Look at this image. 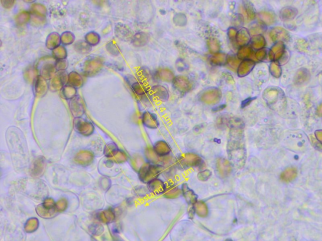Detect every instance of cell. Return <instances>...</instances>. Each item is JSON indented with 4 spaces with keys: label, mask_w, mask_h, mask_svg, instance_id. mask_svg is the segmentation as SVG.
Returning <instances> with one entry per match:
<instances>
[{
    "label": "cell",
    "mask_w": 322,
    "mask_h": 241,
    "mask_svg": "<svg viewBox=\"0 0 322 241\" xmlns=\"http://www.w3.org/2000/svg\"><path fill=\"white\" fill-rule=\"evenodd\" d=\"M103 68V59L100 57H89L84 62L83 72L86 77L95 76Z\"/></svg>",
    "instance_id": "obj_1"
},
{
    "label": "cell",
    "mask_w": 322,
    "mask_h": 241,
    "mask_svg": "<svg viewBox=\"0 0 322 241\" xmlns=\"http://www.w3.org/2000/svg\"><path fill=\"white\" fill-rule=\"evenodd\" d=\"M36 210L37 214L46 218L53 217L59 212L56 203L52 198H47L37 207Z\"/></svg>",
    "instance_id": "obj_2"
},
{
    "label": "cell",
    "mask_w": 322,
    "mask_h": 241,
    "mask_svg": "<svg viewBox=\"0 0 322 241\" xmlns=\"http://www.w3.org/2000/svg\"><path fill=\"white\" fill-rule=\"evenodd\" d=\"M69 75L66 71H58L50 80L49 89L52 92L61 91L68 83Z\"/></svg>",
    "instance_id": "obj_3"
},
{
    "label": "cell",
    "mask_w": 322,
    "mask_h": 241,
    "mask_svg": "<svg viewBox=\"0 0 322 241\" xmlns=\"http://www.w3.org/2000/svg\"><path fill=\"white\" fill-rule=\"evenodd\" d=\"M74 128L77 133L86 136L91 135L94 131L93 124L81 118L74 119Z\"/></svg>",
    "instance_id": "obj_4"
},
{
    "label": "cell",
    "mask_w": 322,
    "mask_h": 241,
    "mask_svg": "<svg viewBox=\"0 0 322 241\" xmlns=\"http://www.w3.org/2000/svg\"><path fill=\"white\" fill-rule=\"evenodd\" d=\"M69 108L72 115L76 118H81L84 113L83 100L79 96L74 97L69 102Z\"/></svg>",
    "instance_id": "obj_5"
},
{
    "label": "cell",
    "mask_w": 322,
    "mask_h": 241,
    "mask_svg": "<svg viewBox=\"0 0 322 241\" xmlns=\"http://www.w3.org/2000/svg\"><path fill=\"white\" fill-rule=\"evenodd\" d=\"M34 93L37 98H41L46 95L49 87L47 85L46 79L41 76L37 77L34 82Z\"/></svg>",
    "instance_id": "obj_6"
},
{
    "label": "cell",
    "mask_w": 322,
    "mask_h": 241,
    "mask_svg": "<svg viewBox=\"0 0 322 241\" xmlns=\"http://www.w3.org/2000/svg\"><path fill=\"white\" fill-rule=\"evenodd\" d=\"M56 73L57 71L56 66H55V63H51V62H46V63L42 64L41 71H40L41 76L46 80H51Z\"/></svg>",
    "instance_id": "obj_7"
},
{
    "label": "cell",
    "mask_w": 322,
    "mask_h": 241,
    "mask_svg": "<svg viewBox=\"0 0 322 241\" xmlns=\"http://www.w3.org/2000/svg\"><path fill=\"white\" fill-rule=\"evenodd\" d=\"M30 13L31 14L32 19L46 21L47 10L43 5L38 4L32 5Z\"/></svg>",
    "instance_id": "obj_8"
},
{
    "label": "cell",
    "mask_w": 322,
    "mask_h": 241,
    "mask_svg": "<svg viewBox=\"0 0 322 241\" xmlns=\"http://www.w3.org/2000/svg\"><path fill=\"white\" fill-rule=\"evenodd\" d=\"M116 35L119 39L122 40L124 41H127L129 39L131 38L132 32L129 27L122 25L118 24L116 27L115 30Z\"/></svg>",
    "instance_id": "obj_9"
},
{
    "label": "cell",
    "mask_w": 322,
    "mask_h": 241,
    "mask_svg": "<svg viewBox=\"0 0 322 241\" xmlns=\"http://www.w3.org/2000/svg\"><path fill=\"white\" fill-rule=\"evenodd\" d=\"M93 160V156L89 151H82L77 154L75 157L76 162L79 165L83 166H88L90 165Z\"/></svg>",
    "instance_id": "obj_10"
},
{
    "label": "cell",
    "mask_w": 322,
    "mask_h": 241,
    "mask_svg": "<svg viewBox=\"0 0 322 241\" xmlns=\"http://www.w3.org/2000/svg\"><path fill=\"white\" fill-rule=\"evenodd\" d=\"M61 36L57 32H52L47 37L46 43L47 49L54 51L61 46Z\"/></svg>",
    "instance_id": "obj_11"
},
{
    "label": "cell",
    "mask_w": 322,
    "mask_h": 241,
    "mask_svg": "<svg viewBox=\"0 0 322 241\" xmlns=\"http://www.w3.org/2000/svg\"><path fill=\"white\" fill-rule=\"evenodd\" d=\"M46 166L45 160L43 157H39L37 159L32 166L31 175L33 176H39L43 173Z\"/></svg>",
    "instance_id": "obj_12"
},
{
    "label": "cell",
    "mask_w": 322,
    "mask_h": 241,
    "mask_svg": "<svg viewBox=\"0 0 322 241\" xmlns=\"http://www.w3.org/2000/svg\"><path fill=\"white\" fill-rule=\"evenodd\" d=\"M83 84V79L80 74L76 72H71L69 74L68 83L67 85L73 87L76 89L81 88Z\"/></svg>",
    "instance_id": "obj_13"
},
{
    "label": "cell",
    "mask_w": 322,
    "mask_h": 241,
    "mask_svg": "<svg viewBox=\"0 0 322 241\" xmlns=\"http://www.w3.org/2000/svg\"><path fill=\"white\" fill-rule=\"evenodd\" d=\"M288 37V32L280 27L274 29L273 32H271V37L274 41H286Z\"/></svg>",
    "instance_id": "obj_14"
},
{
    "label": "cell",
    "mask_w": 322,
    "mask_h": 241,
    "mask_svg": "<svg viewBox=\"0 0 322 241\" xmlns=\"http://www.w3.org/2000/svg\"><path fill=\"white\" fill-rule=\"evenodd\" d=\"M31 20V14L30 12L22 11L17 15L16 23L17 26H23L28 23Z\"/></svg>",
    "instance_id": "obj_15"
},
{
    "label": "cell",
    "mask_w": 322,
    "mask_h": 241,
    "mask_svg": "<svg viewBox=\"0 0 322 241\" xmlns=\"http://www.w3.org/2000/svg\"><path fill=\"white\" fill-rule=\"evenodd\" d=\"M76 89L71 86L67 85L61 91V96L65 99H72L76 96Z\"/></svg>",
    "instance_id": "obj_16"
},
{
    "label": "cell",
    "mask_w": 322,
    "mask_h": 241,
    "mask_svg": "<svg viewBox=\"0 0 322 241\" xmlns=\"http://www.w3.org/2000/svg\"><path fill=\"white\" fill-rule=\"evenodd\" d=\"M85 41L90 46H95L100 41V37L96 32H91L87 34L85 36Z\"/></svg>",
    "instance_id": "obj_17"
},
{
    "label": "cell",
    "mask_w": 322,
    "mask_h": 241,
    "mask_svg": "<svg viewBox=\"0 0 322 241\" xmlns=\"http://www.w3.org/2000/svg\"><path fill=\"white\" fill-rule=\"evenodd\" d=\"M74 49L80 54H87L90 52L91 46H89L86 41H79L75 44Z\"/></svg>",
    "instance_id": "obj_18"
},
{
    "label": "cell",
    "mask_w": 322,
    "mask_h": 241,
    "mask_svg": "<svg viewBox=\"0 0 322 241\" xmlns=\"http://www.w3.org/2000/svg\"><path fill=\"white\" fill-rule=\"evenodd\" d=\"M38 76V71L36 68H29L25 72V79H26L27 83H33L36 80Z\"/></svg>",
    "instance_id": "obj_19"
},
{
    "label": "cell",
    "mask_w": 322,
    "mask_h": 241,
    "mask_svg": "<svg viewBox=\"0 0 322 241\" xmlns=\"http://www.w3.org/2000/svg\"><path fill=\"white\" fill-rule=\"evenodd\" d=\"M284 52V45L282 42H279L276 44L271 49V53L273 54L272 59L278 60L283 56Z\"/></svg>",
    "instance_id": "obj_20"
},
{
    "label": "cell",
    "mask_w": 322,
    "mask_h": 241,
    "mask_svg": "<svg viewBox=\"0 0 322 241\" xmlns=\"http://www.w3.org/2000/svg\"><path fill=\"white\" fill-rule=\"evenodd\" d=\"M97 217L99 219L101 220L102 222H112V220H114L115 214L111 210H106L102 211L97 214Z\"/></svg>",
    "instance_id": "obj_21"
},
{
    "label": "cell",
    "mask_w": 322,
    "mask_h": 241,
    "mask_svg": "<svg viewBox=\"0 0 322 241\" xmlns=\"http://www.w3.org/2000/svg\"><path fill=\"white\" fill-rule=\"evenodd\" d=\"M61 41L64 46H69L74 42V35L71 32H65L61 36Z\"/></svg>",
    "instance_id": "obj_22"
},
{
    "label": "cell",
    "mask_w": 322,
    "mask_h": 241,
    "mask_svg": "<svg viewBox=\"0 0 322 241\" xmlns=\"http://www.w3.org/2000/svg\"><path fill=\"white\" fill-rule=\"evenodd\" d=\"M52 55L56 60L66 59L67 57V51L63 46H60L52 51Z\"/></svg>",
    "instance_id": "obj_23"
},
{
    "label": "cell",
    "mask_w": 322,
    "mask_h": 241,
    "mask_svg": "<svg viewBox=\"0 0 322 241\" xmlns=\"http://www.w3.org/2000/svg\"><path fill=\"white\" fill-rule=\"evenodd\" d=\"M104 152L107 156H116L119 152L118 148L115 143H110L104 149Z\"/></svg>",
    "instance_id": "obj_24"
},
{
    "label": "cell",
    "mask_w": 322,
    "mask_h": 241,
    "mask_svg": "<svg viewBox=\"0 0 322 241\" xmlns=\"http://www.w3.org/2000/svg\"><path fill=\"white\" fill-rule=\"evenodd\" d=\"M55 66H56L57 72L66 71V69L68 66V63H67L66 59L56 60L55 62Z\"/></svg>",
    "instance_id": "obj_25"
},
{
    "label": "cell",
    "mask_w": 322,
    "mask_h": 241,
    "mask_svg": "<svg viewBox=\"0 0 322 241\" xmlns=\"http://www.w3.org/2000/svg\"><path fill=\"white\" fill-rule=\"evenodd\" d=\"M106 48L110 53L114 56H117L120 53V50L117 45L115 44L114 42H110L106 45Z\"/></svg>",
    "instance_id": "obj_26"
},
{
    "label": "cell",
    "mask_w": 322,
    "mask_h": 241,
    "mask_svg": "<svg viewBox=\"0 0 322 241\" xmlns=\"http://www.w3.org/2000/svg\"><path fill=\"white\" fill-rule=\"evenodd\" d=\"M57 210L59 212H62L66 209L67 206V202L66 199L62 198V199L60 200L58 202L56 203Z\"/></svg>",
    "instance_id": "obj_27"
},
{
    "label": "cell",
    "mask_w": 322,
    "mask_h": 241,
    "mask_svg": "<svg viewBox=\"0 0 322 241\" xmlns=\"http://www.w3.org/2000/svg\"><path fill=\"white\" fill-rule=\"evenodd\" d=\"M271 66L272 73H273L274 76L276 77L280 76L281 73L280 67L276 64H273Z\"/></svg>",
    "instance_id": "obj_28"
},
{
    "label": "cell",
    "mask_w": 322,
    "mask_h": 241,
    "mask_svg": "<svg viewBox=\"0 0 322 241\" xmlns=\"http://www.w3.org/2000/svg\"><path fill=\"white\" fill-rule=\"evenodd\" d=\"M1 3L2 6L7 9H11L14 6L16 2L13 0H2Z\"/></svg>",
    "instance_id": "obj_29"
},
{
    "label": "cell",
    "mask_w": 322,
    "mask_h": 241,
    "mask_svg": "<svg viewBox=\"0 0 322 241\" xmlns=\"http://www.w3.org/2000/svg\"><path fill=\"white\" fill-rule=\"evenodd\" d=\"M283 11V14H281V16H285L287 14L289 15L290 19H293L294 17L296 16V12L295 11H293V9H286V11Z\"/></svg>",
    "instance_id": "obj_30"
},
{
    "label": "cell",
    "mask_w": 322,
    "mask_h": 241,
    "mask_svg": "<svg viewBox=\"0 0 322 241\" xmlns=\"http://www.w3.org/2000/svg\"><path fill=\"white\" fill-rule=\"evenodd\" d=\"M318 113L319 115L322 116V104L319 105L318 108Z\"/></svg>",
    "instance_id": "obj_31"
}]
</instances>
